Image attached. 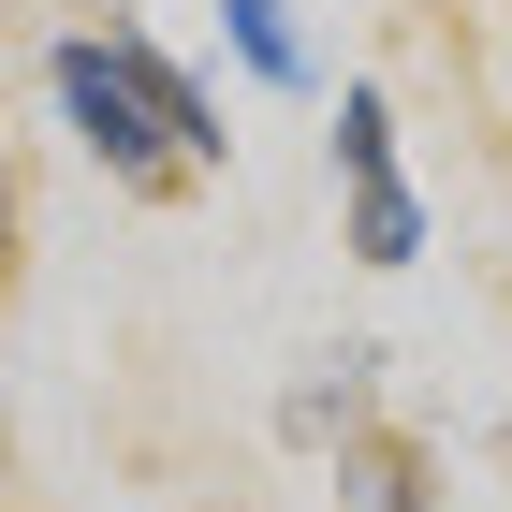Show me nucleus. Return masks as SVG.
<instances>
[{"mask_svg":"<svg viewBox=\"0 0 512 512\" xmlns=\"http://www.w3.org/2000/svg\"><path fill=\"white\" fill-rule=\"evenodd\" d=\"M322 176H337V249L366 278H410L439 249V205L410 191V147H395V88L337 74V118H322Z\"/></svg>","mask_w":512,"mask_h":512,"instance_id":"nucleus-1","label":"nucleus"},{"mask_svg":"<svg viewBox=\"0 0 512 512\" xmlns=\"http://www.w3.org/2000/svg\"><path fill=\"white\" fill-rule=\"evenodd\" d=\"M44 103H59V132H74V161L103 176V191H132V205H176V191H191L176 147H161V118H147V88L118 74L103 15H74V30L44 44Z\"/></svg>","mask_w":512,"mask_h":512,"instance_id":"nucleus-2","label":"nucleus"},{"mask_svg":"<svg viewBox=\"0 0 512 512\" xmlns=\"http://www.w3.org/2000/svg\"><path fill=\"white\" fill-rule=\"evenodd\" d=\"M103 44H118V74L147 88V118H161V147H176V176H191V191H205V176H235V118H220V88H205L147 15H103Z\"/></svg>","mask_w":512,"mask_h":512,"instance_id":"nucleus-3","label":"nucleus"},{"mask_svg":"<svg viewBox=\"0 0 512 512\" xmlns=\"http://www.w3.org/2000/svg\"><path fill=\"white\" fill-rule=\"evenodd\" d=\"M352 425H381V337H322V352L278 381V439H293V454H337Z\"/></svg>","mask_w":512,"mask_h":512,"instance_id":"nucleus-4","label":"nucleus"},{"mask_svg":"<svg viewBox=\"0 0 512 512\" xmlns=\"http://www.w3.org/2000/svg\"><path fill=\"white\" fill-rule=\"evenodd\" d=\"M220 59H235L264 103H322V44L293 0H220Z\"/></svg>","mask_w":512,"mask_h":512,"instance_id":"nucleus-5","label":"nucleus"},{"mask_svg":"<svg viewBox=\"0 0 512 512\" xmlns=\"http://www.w3.org/2000/svg\"><path fill=\"white\" fill-rule=\"evenodd\" d=\"M322 469H337V512H439V454L410 425H352Z\"/></svg>","mask_w":512,"mask_h":512,"instance_id":"nucleus-6","label":"nucleus"},{"mask_svg":"<svg viewBox=\"0 0 512 512\" xmlns=\"http://www.w3.org/2000/svg\"><path fill=\"white\" fill-rule=\"evenodd\" d=\"M15 249H30V176H15V132H0V293H15Z\"/></svg>","mask_w":512,"mask_h":512,"instance_id":"nucleus-7","label":"nucleus"},{"mask_svg":"<svg viewBox=\"0 0 512 512\" xmlns=\"http://www.w3.org/2000/svg\"><path fill=\"white\" fill-rule=\"evenodd\" d=\"M498 469H512V425H498Z\"/></svg>","mask_w":512,"mask_h":512,"instance_id":"nucleus-8","label":"nucleus"}]
</instances>
